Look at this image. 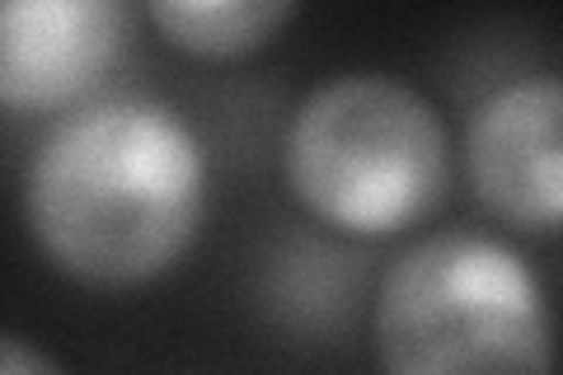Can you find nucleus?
Masks as SVG:
<instances>
[{
    "instance_id": "1",
    "label": "nucleus",
    "mask_w": 563,
    "mask_h": 375,
    "mask_svg": "<svg viewBox=\"0 0 563 375\" xmlns=\"http://www.w3.org/2000/svg\"><path fill=\"white\" fill-rule=\"evenodd\" d=\"M207 159L155 99H99L43 136L24 174V221L47 263L80 287L165 277L198 240Z\"/></svg>"
},
{
    "instance_id": "2",
    "label": "nucleus",
    "mask_w": 563,
    "mask_h": 375,
    "mask_svg": "<svg viewBox=\"0 0 563 375\" xmlns=\"http://www.w3.org/2000/svg\"><path fill=\"white\" fill-rule=\"evenodd\" d=\"M385 375H554V315L512 244L437 230L385 267L376 296Z\"/></svg>"
},
{
    "instance_id": "3",
    "label": "nucleus",
    "mask_w": 563,
    "mask_h": 375,
    "mask_svg": "<svg viewBox=\"0 0 563 375\" xmlns=\"http://www.w3.org/2000/svg\"><path fill=\"white\" fill-rule=\"evenodd\" d=\"M287 184L324 225L395 235L442 202L451 146L413 85L352 70L310 89L287 122Z\"/></svg>"
},
{
    "instance_id": "4",
    "label": "nucleus",
    "mask_w": 563,
    "mask_h": 375,
    "mask_svg": "<svg viewBox=\"0 0 563 375\" xmlns=\"http://www.w3.org/2000/svg\"><path fill=\"white\" fill-rule=\"evenodd\" d=\"M474 198L512 230H563V76L512 80L465 128Z\"/></svg>"
},
{
    "instance_id": "5",
    "label": "nucleus",
    "mask_w": 563,
    "mask_h": 375,
    "mask_svg": "<svg viewBox=\"0 0 563 375\" xmlns=\"http://www.w3.org/2000/svg\"><path fill=\"white\" fill-rule=\"evenodd\" d=\"M132 10L113 0H10L0 10V99L52 113L85 99L122 62Z\"/></svg>"
},
{
    "instance_id": "6",
    "label": "nucleus",
    "mask_w": 563,
    "mask_h": 375,
    "mask_svg": "<svg viewBox=\"0 0 563 375\" xmlns=\"http://www.w3.org/2000/svg\"><path fill=\"white\" fill-rule=\"evenodd\" d=\"M291 14L282 0H165L151 5V24L192 57L225 62L273 43Z\"/></svg>"
},
{
    "instance_id": "7",
    "label": "nucleus",
    "mask_w": 563,
    "mask_h": 375,
    "mask_svg": "<svg viewBox=\"0 0 563 375\" xmlns=\"http://www.w3.org/2000/svg\"><path fill=\"white\" fill-rule=\"evenodd\" d=\"M0 375H66L43 348H33L29 338L5 333L0 338Z\"/></svg>"
}]
</instances>
